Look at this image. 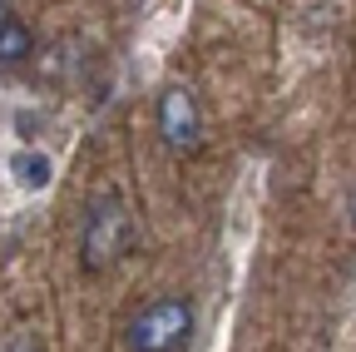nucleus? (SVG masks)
<instances>
[{
  "label": "nucleus",
  "instance_id": "1",
  "mask_svg": "<svg viewBox=\"0 0 356 352\" xmlns=\"http://www.w3.org/2000/svg\"><path fill=\"white\" fill-rule=\"evenodd\" d=\"M198 328V307L184 293H163L154 303H144L129 323V352H184L188 337Z\"/></svg>",
  "mask_w": 356,
  "mask_h": 352
},
{
  "label": "nucleus",
  "instance_id": "2",
  "mask_svg": "<svg viewBox=\"0 0 356 352\" xmlns=\"http://www.w3.org/2000/svg\"><path fill=\"white\" fill-rule=\"evenodd\" d=\"M134 238V218L124 208L119 194H99L95 204L84 208V224H79V263L84 273H104L129 253Z\"/></svg>",
  "mask_w": 356,
  "mask_h": 352
},
{
  "label": "nucleus",
  "instance_id": "3",
  "mask_svg": "<svg viewBox=\"0 0 356 352\" xmlns=\"http://www.w3.org/2000/svg\"><path fill=\"white\" fill-rule=\"evenodd\" d=\"M159 135L173 154H193L203 144V105L188 84H163L159 90Z\"/></svg>",
  "mask_w": 356,
  "mask_h": 352
},
{
  "label": "nucleus",
  "instance_id": "4",
  "mask_svg": "<svg viewBox=\"0 0 356 352\" xmlns=\"http://www.w3.org/2000/svg\"><path fill=\"white\" fill-rule=\"evenodd\" d=\"M30 55H35V30L10 15L0 25V70H20V65H30Z\"/></svg>",
  "mask_w": 356,
  "mask_h": 352
},
{
  "label": "nucleus",
  "instance_id": "5",
  "mask_svg": "<svg viewBox=\"0 0 356 352\" xmlns=\"http://www.w3.org/2000/svg\"><path fill=\"white\" fill-rule=\"evenodd\" d=\"M50 169H55V164H50V154H40V149H30V154H15V159H10L15 184H20V189H30V194L50 184Z\"/></svg>",
  "mask_w": 356,
  "mask_h": 352
},
{
  "label": "nucleus",
  "instance_id": "6",
  "mask_svg": "<svg viewBox=\"0 0 356 352\" xmlns=\"http://www.w3.org/2000/svg\"><path fill=\"white\" fill-rule=\"evenodd\" d=\"M10 20V0H0V25H6Z\"/></svg>",
  "mask_w": 356,
  "mask_h": 352
}]
</instances>
